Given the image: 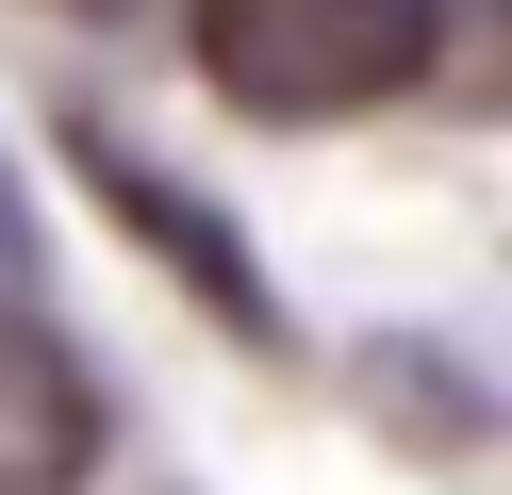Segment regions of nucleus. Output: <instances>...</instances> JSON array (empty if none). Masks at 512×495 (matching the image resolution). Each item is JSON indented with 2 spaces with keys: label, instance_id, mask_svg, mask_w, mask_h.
<instances>
[{
  "label": "nucleus",
  "instance_id": "f257e3e1",
  "mask_svg": "<svg viewBox=\"0 0 512 495\" xmlns=\"http://www.w3.org/2000/svg\"><path fill=\"white\" fill-rule=\"evenodd\" d=\"M182 50L232 116L314 132V116H364V99L430 83L446 0H182Z\"/></svg>",
  "mask_w": 512,
  "mask_h": 495
},
{
  "label": "nucleus",
  "instance_id": "f03ea898",
  "mask_svg": "<svg viewBox=\"0 0 512 495\" xmlns=\"http://www.w3.org/2000/svg\"><path fill=\"white\" fill-rule=\"evenodd\" d=\"M67 165H83V198H100V215L133 231V248L166 264V281L199 297L215 330H248V347H281V297H265V264H248V231L215 215V198H182L166 165H149L133 132H100V116H67Z\"/></svg>",
  "mask_w": 512,
  "mask_h": 495
},
{
  "label": "nucleus",
  "instance_id": "7ed1b4c3",
  "mask_svg": "<svg viewBox=\"0 0 512 495\" xmlns=\"http://www.w3.org/2000/svg\"><path fill=\"white\" fill-rule=\"evenodd\" d=\"M100 363L67 347L50 314H17L0 297V495H83L100 479Z\"/></svg>",
  "mask_w": 512,
  "mask_h": 495
},
{
  "label": "nucleus",
  "instance_id": "20e7f679",
  "mask_svg": "<svg viewBox=\"0 0 512 495\" xmlns=\"http://www.w3.org/2000/svg\"><path fill=\"white\" fill-rule=\"evenodd\" d=\"M0 281H17V198H0Z\"/></svg>",
  "mask_w": 512,
  "mask_h": 495
},
{
  "label": "nucleus",
  "instance_id": "39448f33",
  "mask_svg": "<svg viewBox=\"0 0 512 495\" xmlns=\"http://www.w3.org/2000/svg\"><path fill=\"white\" fill-rule=\"evenodd\" d=\"M83 17H133V0H83Z\"/></svg>",
  "mask_w": 512,
  "mask_h": 495
}]
</instances>
